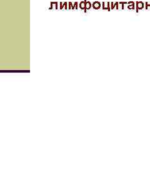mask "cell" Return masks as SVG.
Instances as JSON below:
<instances>
[{
	"label": "cell",
	"mask_w": 150,
	"mask_h": 169,
	"mask_svg": "<svg viewBox=\"0 0 150 169\" xmlns=\"http://www.w3.org/2000/svg\"><path fill=\"white\" fill-rule=\"evenodd\" d=\"M144 7V4L143 2H136V13H138V10H143Z\"/></svg>",
	"instance_id": "cell-1"
},
{
	"label": "cell",
	"mask_w": 150,
	"mask_h": 169,
	"mask_svg": "<svg viewBox=\"0 0 150 169\" xmlns=\"http://www.w3.org/2000/svg\"><path fill=\"white\" fill-rule=\"evenodd\" d=\"M92 7L94 10H99L100 8H101V3H100L99 2H94L92 4Z\"/></svg>",
	"instance_id": "cell-2"
},
{
	"label": "cell",
	"mask_w": 150,
	"mask_h": 169,
	"mask_svg": "<svg viewBox=\"0 0 150 169\" xmlns=\"http://www.w3.org/2000/svg\"><path fill=\"white\" fill-rule=\"evenodd\" d=\"M84 2H85L86 9V10H90V8H91V7H92V5H91V3H90V2H87L86 0H84Z\"/></svg>",
	"instance_id": "cell-3"
},
{
	"label": "cell",
	"mask_w": 150,
	"mask_h": 169,
	"mask_svg": "<svg viewBox=\"0 0 150 169\" xmlns=\"http://www.w3.org/2000/svg\"><path fill=\"white\" fill-rule=\"evenodd\" d=\"M80 8L81 10H84V9H86V6H85V2H81L79 5Z\"/></svg>",
	"instance_id": "cell-4"
},
{
	"label": "cell",
	"mask_w": 150,
	"mask_h": 169,
	"mask_svg": "<svg viewBox=\"0 0 150 169\" xmlns=\"http://www.w3.org/2000/svg\"><path fill=\"white\" fill-rule=\"evenodd\" d=\"M135 3H134V2H133L131 5H128V8L129 9V10H135Z\"/></svg>",
	"instance_id": "cell-5"
},
{
	"label": "cell",
	"mask_w": 150,
	"mask_h": 169,
	"mask_svg": "<svg viewBox=\"0 0 150 169\" xmlns=\"http://www.w3.org/2000/svg\"><path fill=\"white\" fill-rule=\"evenodd\" d=\"M110 2H108V7H105L103 10H108V11H110L111 9L110 8Z\"/></svg>",
	"instance_id": "cell-6"
},
{
	"label": "cell",
	"mask_w": 150,
	"mask_h": 169,
	"mask_svg": "<svg viewBox=\"0 0 150 169\" xmlns=\"http://www.w3.org/2000/svg\"><path fill=\"white\" fill-rule=\"evenodd\" d=\"M111 10H113L115 8V7H116V2L115 4L113 2H111Z\"/></svg>",
	"instance_id": "cell-7"
},
{
	"label": "cell",
	"mask_w": 150,
	"mask_h": 169,
	"mask_svg": "<svg viewBox=\"0 0 150 169\" xmlns=\"http://www.w3.org/2000/svg\"><path fill=\"white\" fill-rule=\"evenodd\" d=\"M145 9L147 10H148V7H149L150 8V4L149 5H148V2H146L145 3Z\"/></svg>",
	"instance_id": "cell-8"
},
{
	"label": "cell",
	"mask_w": 150,
	"mask_h": 169,
	"mask_svg": "<svg viewBox=\"0 0 150 169\" xmlns=\"http://www.w3.org/2000/svg\"><path fill=\"white\" fill-rule=\"evenodd\" d=\"M60 5H61V7H60V10H62L63 8L64 7H65V2L63 3V5H62V3L61 2V3H60Z\"/></svg>",
	"instance_id": "cell-9"
},
{
	"label": "cell",
	"mask_w": 150,
	"mask_h": 169,
	"mask_svg": "<svg viewBox=\"0 0 150 169\" xmlns=\"http://www.w3.org/2000/svg\"><path fill=\"white\" fill-rule=\"evenodd\" d=\"M74 7H75L76 10H78V2H75L74 4Z\"/></svg>",
	"instance_id": "cell-10"
},
{
	"label": "cell",
	"mask_w": 150,
	"mask_h": 169,
	"mask_svg": "<svg viewBox=\"0 0 150 169\" xmlns=\"http://www.w3.org/2000/svg\"><path fill=\"white\" fill-rule=\"evenodd\" d=\"M53 2H51V7H50V8H49V10H51L53 9Z\"/></svg>",
	"instance_id": "cell-11"
},
{
	"label": "cell",
	"mask_w": 150,
	"mask_h": 169,
	"mask_svg": "<svg viewBox=\"0 0 150 169\" xmlns=\"http://www.w3.org/2000/svg\"><path fill=\"white\" fill-rule=\"evenodd\" d=\"M71 2H70L69 3V10H71Z\"/></svg>",
	"instance_id": "cell-12"
},
{
	"label": "cell",
	"mask_w": 150,
	"mask_h": 169,
	"mask_svg": "<svg viewBox=\"0 0 150 169\" xmlns=\"http://www.w3.org/2000/svg\"><path fill=\"white\" fill-rule=\"evenodd\" d=\"M118 5H119V3L118 2H116V10H118L119 8H118Z\"/></svg>",
	"instance_id": "cell-13"
},
{
	"label": "cell",
	"mask_w": 150,
	"mask_h": 169,
	"mask_svg": "<svg viewBox=\"0 0 150 169\" xmlns=\"http://www.w3.org/2000/svg\"><path fill=\"white\" fill-rule=\"evenodd\" d=\"M55 9L56 10L58 9V3L57 2H56V3H55Z\"/></svg>",
	"instance_id": "cell-14"
},
{
	"label": "cell",
	"mask_w": 150,
	"mask_h": 169,
	"mask_svg": "<svg viewBox=\"0 0 150 169\" xmlns=\"http://www.w3.org/2000/svg\"><path fill=\"white\" fill-rule=\"evenodd\" d=\"M65 10H67L68 8H67V3L66 2H65Z\"/></svg>",
	"instance_id": "cell-15"
}]
</instances>
